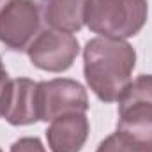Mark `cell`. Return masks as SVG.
Instances as JSON below:
<instances>
[{"instance_id":"cell-1","label":"cell","mask_w":152,"mask_h":152,"mask_svg":"<svg viewBox=\"0 0 152 152\" xmlns=\"http://www.w3.org/2000/svg\"><path fill=\"white\" fill-rule=\"evenodd\" d=\"M136 51L124 39L94 37L83 48V75L103 103H115L133 81Z\"/></svg>"},{"instance_id":"cell-2","label":"cell","mask_w":152,"mask_h":152,"mask_svg":"<svg viewBox=\"0 0 152 152\" xmlns=\"http://www.w3.org/2000/svg\"><path fill=\"white\" fill-rule=\"evenodd\" d=\"M147 0H87L85 25L99 37H134L147 23Z\"/></svg>"},{"instance_id":"cell-3","label":"cell","mask_w":152,"mask_h":152,"mask_svg":"<svg viewBox=\"0 0 152 152\" xmlns=\"http://www.w3.org/2000/svg\"><path fill=\"white\" fill-rule=\"evenodd\" d=\"M117 131L152 145V75H140L120 96Z\"/></svg>"},{"instance_id":"cell-4","label":"cell","mask_w":152,"mask_h":152,"mask_svg":"<svg viewBox=\"0 0 152 152\" xmlns=\"http://www.w3.org/2000/svg\"><path fill=\"white\" fill-rule=\"evenodd\" d=\"M42 25L41 4L36 0H11L0 11V42L11 51H27Z\"/></svg>"},{"instance_id":"cell-5","label":"cell","mask_w":152,"mask_h":152,"mask_svg":"<svg viewBox=\"0 0 152 152\" xmlns=\"http://www.w3.org/2000/svg\"><path fill=\"white\" fill-rule=\"evenodd\" d=\"M39 120L51 122L67 113H87L88 96L81 83L69 78H53L39 81L37 88Z\"/></svg>"},{"instance_id":"cell-6","label":"cell","mask_w":152,"mask_h":152,"mask_svg":"<svg viewBox=\"0 0 152 152\" xmlns=\"http://www.w3.org/2000/svg\"><path fill=\"white\" fill-rule=\"evenodd\" d=\"M80 42L73 34L46 28L27 50L34 67L48 73H64L75 64Z\"/></svg>"},{"instance_id":"cell-7","label":"cell","mask_w":152,"mask_h":152,"mask_svg":"<svg viewBox=\"0 0 152 152\" xmlns=\"http://www.w3.org/2000/svg\"><path fill=\"white\" fill-rule=\"evenodd\" d=\"M39 83L30 78L9 80L2 99H0V117L11 126H30L39 122Z\"/></svg>"},{"instance_id":"cell-8","label":"cell","mask_w":152,"mask_h":152,"mask_svg":"<svg viewBox=\"0 0 152 152\" xmlns=\"http://www.w3.org/2000/svg\"><path fill=\"white\" fill-rule=\"evenodd\" d=\"M90 133L87 113H67L53 118L46 129L51 152H80Z\"/></svg>"},{"instance_id":"cell-9","label":"cell","mask_w":152,"mask_h":152,"mask_svg":"<svg viewBox=\"0 0 152 152\" xmlns=\"http://www.w3.org/2000/svg\"><path fill=\"white\" fill-rule=\"evenodd\" d=\"M42 21L48 28L75 34L83 28L87 0H41Z\"/></svg>"},{"instance_id":"cell-10","label":"cell","mask_w":152,"mask_h":152,"mask_svg":"<svg viewBox=\"0 0 152 152\" xmlns=\"http://www.w3.org/2000/svg\"><path fill=\"white\" fill-rule=\"evenodd\" d=\"M96 152H152V145L142 143L122 131H115L97 145Z\"/></svg>"},{"instance_id":"cell-11","label":"cell","mask_w":152,"mask_h":152,"mask_svg":"<svg viewBox=\"0 0 152 152\" xmlns=\"http://www.w3.org/2000/svg\"><path fill=\"white\" fill-rule=\"evenodd\" d=\"M9 152H46L42 142L36 136H23L11 145Z\"/></svg>"},{"instance_id":"cell-12","label":"cell","mask_w":152,"mask_h":152,"mask_svg":"<svg viewBox=\"0 0 152 152\" xmlns=\"http://www.w3.org/2000/svg\"><path fill=\"white\" fill-rule=\"evenodd\" d=\"M9 80H11V78H9L7 71H5V67H4V64H2V58H0V99H2L4 88H5V85H7Z\"/></svg>"},{"instance_id":"cell-13","label":"cell","mask_w":152,"mask_h":152,"mask_svg":"<svg viewBox=\"0 0 152 152\" xmlns=\"http://www.w3.org/2000/svg\"><path fill=\"white\" fill-rule=\"evenodd\" d=\"M9 2H11V0H0V11H2V9H4V7L9 4Z\"/></svg>"},{"instance_id":"cell-14","label":"cell","mask_w":152,"mask_h":152,"mask_svg":"<svg viewBox=\"0 0 152 152\" xmlns=\"http://www.w3.org/2000/svg\"><path fill=\"white\" fill-rule=\"evenodd\" d=\"M0 152H4V151H2V149H0Z\"/></svg>"}]
</instances>
